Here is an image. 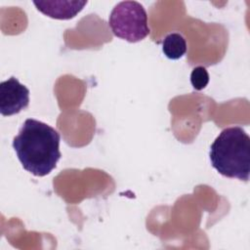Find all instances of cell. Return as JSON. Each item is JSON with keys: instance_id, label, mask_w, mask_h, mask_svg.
Listing matches in <instances>:
<instances>
[{"instance_id": "obj_2", "label": "cell", "mask_w": 250, "mask_h": 250, "mask_svg": "<svg viewBox=\"0 0 250 250\" xmlns=\"http://www.w3.org/2000/svg\"><path fill=\"white\" fill-rule=\"evenodd\" d=\"M214 169L227 178L248 182L250 173V137L238 126L224 129L210 146Z\"/></svg>"}, {"instance_id": "obj_7", "label": "cell", "mask_w": 250, "mask_h": 250, "mask_svg": "<svg viewBox=\"0 0 250 250\" xmlns=\"http://www.w3.org/2000/svg\"><path fill=\"white\" fill-rule=\"evenodd\" d=\"M190 83L194 90L200 91L209 83V74L204 66H196L190 73Z\"/></svg>"}, {"instance_id": "obj_5", "label": "cell", "mask_w": 250, "mask_h": 250, "mask_svg": "<svg viewBox=\"0 0 250 250\" xmlns=\"http://www.w3.org/2000/svg\"><path fill=\"white\" fill-rule=\"evenodd\" d=\"M87 1H33L39 12L56 20H69L80 13Z\"/></svg>"}, {"instance_id": "obj_3", "label": "cell", "mask_w": 250, "mask_h": 250, "mask_svg": "<svg viewBox=\"0 0 250 250\" xmlns=\"http://www.w3.org/2000/svg\"><path fill=\"white\" fill-rule=\"evenodd\" d=\"M108 25L116 37L130 43L145 39L150 32L146 9L137 1H122L115 5Z\"/></svg>"}, {"instance_id": "obj_6", "label": "cell", "mask_w": 250, "mask_h": 250, "mask_svg": "<svg viewBox=\"0 0 250 250\" xmlns=\"http://www.w3.org/2000/svg\"><path fill=\"white\" fill-rule=\"evenodd\" d=\"M162 51L168 59L179 60L187 53L186 39L180 33H170L163 40Z\"/></svg>"}, {"instance_id": "obj_4", "label": "cell", "mask_w": 250, "mask_h": 250, "mask_svg": "<svg viewBox=\"0 0 250 250\" xmlns=\"http://www.w3.org/2000/svg\"><path fill=\"white\" fill-rule=\"evenodd\" d=\"M29 104V90L12 76L0 83V113L10 116L26 108Z\"/></svg>"}, {"instance_id": "obj_1", "label": "cell", "mask_w": 250, "mask_h": 250, "mask_svg": "<svg viewBox=\"0 0 250 250\" xmlns=\"http://www.w3.org/2000/svg\"><path fill=\"white\" fill-rule=\"evenodd\" d=\"M60 142L61 136L56 129L28 118L14 138L13 147L24 170L34 176L44 177L56 168L62 156Z\"/></svg>"}]
</instances>
